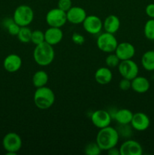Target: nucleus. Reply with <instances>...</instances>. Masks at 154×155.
Instances as JSON below:
<instances>
[{
	"label": "nucleus",
	"instance_id": "nucleus-2",
	"mask_svg": "<svg viewBox=\"0 0 154 155\" xmlns=\"http://www.w3.org/2000/svg\"><path fill=\"white\" fill-rule=\"evenodd\" d=\"M55 52L53 45L44 42L36 45L33 51V59L38 65L46 67L53 62Z\"/></svg>",
	"mask_w": 154,
	"mask_h": 155
},
{
	"label": "nucleus",
	"instance_id": "nucleus-24",
	"mask_svg": "<svg viewBox=\"0 0 154 155\" xmlns=\"http://www.w3.org/2000/svg\"><path fill=\"white\" fill-rule=\"evenodd\" d=\"M143 33L145 37L149 40H154V19L150 18L144 24Z\"/></svg>",
	"mask_w": 154,
	"mask_h": 155
},
{
	"label": "nucleus",
	"instance_id": "nucleus-28",
	"mask_svg": "<svg viewBox=\"0 0 154 155\" xmlns=\"http://www.w3.org/2000/svg\"><path fill=\"white\" fill-rule=\"evenodd\" d=\"M121 61L116 54L113 52L109 53L105 58V64L108 68H116L119 64Z\"/></svg>",
	"mask_w": 154,
	"mask_h": 155
},
{
	"label": "nucleus",
	"instance_id": "nucleus-3",
	"mask_svg": "<svg viewBox=\"0 0 154 155\" xmlns=\"http://www.w3.org/2000/svg\"><path fill=\"white\" fill-rule=\"evenodd\" d=\"M33 101L39 109L47 110L54 104L55 95L52 89L46 86L36 88L33 95Z\"/></svg>",
	"mask_w": 154,
	"mask_h": 155
},
{
	"label": "nucleus",
	"instance_id": "nucleus-17",
	"mask_svg": "<svg viewBox=\"0 0 154 155\" xmlns=\"http://www.w3.org/2000/svg\"><path fill=\"white\" fill-rule=\"evenodd\" d=\"M95 80L98 84L107 85L113 80V73L107 67H101L95 71Z\"/></svg>",
	"mask_w": 154,
	"mask_h": 155
},
{
	"label": "nucleus",
	"instance_id": "nucleus-10",
	"mask_svg": "<svg viewBox=\"0 0 154 155\" xmlns=\"http://www.w3.org/2000/svg\"><path fill=\"white\" fill-rule=\"evenodd\" d=\"M83 28L89 34H98L103 29V21L97 15H87L82 23Z\"/></svg>",
	"mask_w": 154,
	"mask_h": 155
},
{
	"label": "nucleus",
	"instance_id": "nucleus-29",
	"mask_svg": "<svg viewBox=\"0 0 154 155\" xmlns=\"http://www.w3.org/2000/svg\"><path fill=\"white\" fill-rule=\"evenodd\" d=\"M6 29H7L8 32V33L10 35H11V36H18V33L20 31V29H21V27L18 24H16L13 20V21L11 22L7 26Z\"/></svg>",
	"mask_w": 154,
	"mask_h": 155
},
{
	"label": "nucleus",
	"instance_id": "nucleus-34",
	"mask_svg": "<svg viewBox=\"0 0 154 155\" xmlns=\"http://www.w3.org/2000/svg\"><path fill=\"white\" fill-rule=\"evenodd\" d=\"M107 154L109 155H120V151H119V148H116V146L113 147L110 149L107 150Z\"/></svg>",
	"mask_w": 154,
	"mask_h": 155
},
{
	"label": "nucleus",
	"instance_id": "nucleus-21",
	"mask_svg": "<svg viewBox=\"0 0 154 155\" xmlns=\"http://www.w3.org/2000/svg\"><path fill=\"white\" fill-rule=\"evenodd\" d=\"M48 82V74L44 71H38L33 74L32 83L36 88L45 86Z\"/></svg>",
	"mask_w": 154,
	"mask_h": 155
},
{
	"label": "nucleus",
	"instance_id": "nucleus-23",
	"mask_svg": "<svg viewBox=\"0 0 154 155\" xmlns=\"http://www.w3.org/2000/svg\"><path fill=\"white\" fill-rule=\"evenodd\" d=\"M32 30L28 27H21L20 31L18 34L19 41L22 43H28L31 41Z\"/></svg>",
	"mask_w": 154,
	"mask_h": 155
},
{
	"label": "nucleus",
	"instance_id": "nucleus-11",
	"mask_svg": "<svg viewBox=\"0 0 154 155\" xmlns=\"http://www.w3.org/2000/svg\"><path fill=\"white\" fill-rule=\"evenodd\" d=\"M119 151L120 155H142L143 148L137 141L128 139L121 145Z\"/></svg>",
	"mask_w": 154,
	"mask_h": 155
},
{
	"label": "nucleus",
	"instance_id": "nucleus-6",
	"mask_svg": "<svg viewBox=\"0 0 154 155\" xmlns=\"http://www.w3.org/2000/svg\"><path fill=\"white\" fill-rule=\"evenodd\" d=\"M96 43L101 51L109 54L114 52L119 42L114 34L105 32L98 36Z\"/></svg>",
	"mask_w": 154,
	"mask_h": 155
},
{
	"label": "nucleus",
	"instance_id": "nucleus-26",
	"mask_svg": "<svg viewBox=\"0 0 154 155\" xmlns=\"http://www.w3.org/2000/svg\"><path fill=\"white\" fill-rule=\"evenodd\" d=\"M30 42L34 44L35 45H37L44 42H45V33L39 30L32 31L31 41Z\"/></svg>",
	"mask_w": 154,
	"mask_h": 155
},
{
	"label": "nucleus",
	"instance_id": "nucleus-7",
	"mask_svg": "<svg viewBox=\"0 0 154 155\" xmlns=\"http://www.w3.org/2000/svg\"><path fill=\"white\" fill-rule=\"evenodd\" d=\"M45 21L49 27L61 28L67 21L66 12L59 8H55L48 11L45 16Z\"/></svg>",
	"mask_w": 154,
	"mask_h": 155
},
{
	"label": "nucleus",
	"instance_id": "nucleus-18",
	"mask_svg": "<svg viewBox=\"0 0 154 155\" xmlns=\"http://www.w3.org/2000/svg\"><path fill=\"white\" fill-rule=\"evenodd\" d=\"M150 87L149 81L144 77L138 76L131 80V89L137 93H145Z\"/></svg>",
	"mask_w": 154,
	"mask_h": 155
},
{
	"label": "nucleus",
	"instance_id": "nucleus-19",
	"mask_svg": "<svg viewBox=\"0 0 154 155\" xmlns=\"http://www.w3.org/2000/svg\"><path fill=\"white\" fill-rule=\"evenodd\" d=\"M103 28L105 32L114 34L120 28V20L116 15H109L103 21Z\"/></svg>",
	"mask_w": 154,
	"mask_h": 155
},
{
	"label": "nucleus",
	"instance_id": "nucleus-31",
	"mask_svg": "<svg viewBox=\"0 0 154 155\" xmlns=\"http://www.w3.org/2000/svg\"><path fill=\"white\" fill-rule=\"evenodd\" d=\"M119 89L122 91H128L131 89V80L122 78L119 83Z\"/></svg>",
	"mask_w": 154,
	"mask_h": 155
},
{
	"label": "nucleus",
	"instance_id": "nucleus-27",
	"mask_svg": "<svg viewBox=\"0 0 154 155\" xmlns=\"http://www.w3.org/2000/svg\"><path fill=\"white\" fill-rule=\"evenodd\" d=\"M132 127L131 124H119L117 130L119 136L123 138H129L132 135Z\"/></svg>",
	"mask_w": 154,
	"mask_h": 155
},
{
	"label": "nucleus",
	"instance_id": "nucleus-12",
	"mask_svg": "<svg viewBox=\"0 0 154 155\" xmlns=\"http://www.w3.org/2000/svg\"><path fill=\"white\" fill-rule=\"evenodd\" d=\"M130 124L133 130L139 132L145 131L150 125V120L146 114L143 112H137L133 114L132 120Z\"/></svg>",
	"mask_w": 154,
	"mask_h": 155
},
{
	"label": "nucleus",
	"instance_id": "nucleus-30",
	"mask_svg": "<svg viewBox=\"0 0 154 155\" xmlns=\"http://www.w3.org/2000/svg\"><path fill=\"white\" fill-rule=\"evenodd\" d=\"M72 6V3L71 0H58L57 2V8L64 12H67Z\"/></svg>",
	"mask_w": 154,
	"mask_h": 155
},
{
	"label": "nucleus",
	"instance_id": "nucleus-32",
	"mask_svg": "<svg viewBox=\"0 0 154 155\" xmlns=\"http://www.w3.org/2000/svg\"><path fill=\"white\" fill-rule=\"evenodd\" d=\"M72 41L75 45H81L85 42V37L79 33H73L72 35Z\"/></svg>",
	"mask_w": 154,
	"mask_h": 155
},
{
	"label": "nucleus",
	"instance_id": "nucleus-1",
	"mask_svg": "<svg viewBox=\"0 0 154 155\" xmlns=\"http://www.w3.org/2000/svg\"><path fill=\"white\" fill-rule=\"evenodd\" d=\"M119 140V135L117 130L109 127L100 129L97 134L96 142L102 151H107L117 145Z\"/></svg>",
	"mask_w": 154,
	"mask_h": 155
},
{
	"label": "nucleus",
	"instance_id": "nucleus-8",
	"mask_svg": "<svg viewBox=\"0 0 154 155\" xmlns=\"http://www.w3.org/2000/svg\"><path fill=\"white\" fill-rule=\"evenodd\" d=\"M118 70L122 78L131 80L137 77L139 73L138 65L131 59L121 61L118 65Z\"/></svg>",
	"mask_w": 154,
	"mask_h": 155
},
{
	"label": "nucleus",
	"instance_id": "nucleus-25",
	"mask_svg": "<svg viewBox=\"0 0 154 155\" xmlns=\"http://www.w3.org/2000/svg\"><path fill=\"white\" fill-rule=\"evenodd\" d=\"M102 150L96 142H91L85 145L84 152L86 155H99Z\"/></svg>",
	"mask_w": 154,
	"mask_h": 155
},
{
	"label": "nucleus",
	"instance_id": "nucleus-9",
	"mask_svg": "<svg viewBox=\"0 0 154 155\" xmlns=\"http://www.w3.org/2000/svg\"><path fill=\"white\" fill-rule=\"evenodd\" d=\"M112 119L113 118L110 112L105 110H95L91 116L92 124L98 129H102L110 126Z\"/></svg>",
	"mask_w": 154,
	"mask_h": 155
},
{
	"label": "nucleus",
	"instance_id": "nucleus-16",
	"mask_svg": "<svg viewBox=\"0 0 154 155\" xmlns=\"http://www.w3.org/2000/svg\"><path fill=\"white\" fill-rule=\"evenodd\" d=\"M45 42L51 45L60 43L63 37V33L59 27H49L45 32Z\"/></svg>",
	"mask_w": 154,
	"mask_h": 155
},
{
	"label": "nucleus",
	"instance_id": "nucleus-33",
	"mask_svg": "<svg viewBox=\"0 0 154 155\" xmlns=\"http://www.w3.org/2000/svg\"><path fill=\"white\" fill-rule=\"evenodd\" d=\"M145 12L149 18L154 19V3H150V4L147 5L145 8Z\"/></svg>",
	"mask_w": 154,
	"mask_h": 155
},
{
	"label": "nucleus",
	"instance_id": "nucleus-22",
	"mask_svg": "<svg viewBox=\"0 0 154 155\" xmlns=\"http://www.w3.org/2000/svg\"><path fill=\"white\" fill-rule=\"evenodd\" d=\"M141 65L146 71H154V51L149 50L143 53L141 58Z\"/></svg>",
	"mask_w": 154,
	"mask_h": 155
},
{
	"label": "nucleus",
	"instance_id": "nucleus-14",
	"mask_svg": "<svg viewBox=\"0 0 154 155\" xmlns=\"http://www.w3.org/2000/svg\"><path fill=\"white\" fill-rule=\"evenodd\" d=\"M86 17H87V13L85 10L79 6H72L66 12L67 21L72 24H82Z\"/></svg>",
	"mask_w": 154,
	"mask_h": 155
},
{
	"label": "nucleus",
	"instance_id": "nucleus-13",
	"mask_svg": "<svg viewBox=\"0 0 154 155\" xmlns=\"http://www.w3.org/2000/svg\"><path fill=\"white\" fill-rule=\"evenodd\" d=\"M114 52L120 61L128 60L132 58L135 54V48L130 42H120L118 44Z\"/></svg>",
	"mask_w": 154,
	"mask_h": 155
},
{
	"label": "nucleus",
	"instance_id": "nucleus-4",
	"mask_svg": "<svg viewBox=\"0 0 154 155\" xmlns=\"http://www.w3.org/2000/svg\"><path fill=\"white\" fill-rule=\"evenodd\" d=\"M34 19V12L30 6L21 5L15 8L13 20L20 27H28Z\"/></svg>",
	"mask_w": 154,
	"mask_h": 155
},
{
	"label": "nucleus",
	"instance_id": "nucleus-15",
	"mask_svg": "<svg viewBox=\"0 0 154 155\" xmlns=\"http://www.w3.org/2000/svg\"><path fill=\"white\" fill-rule=\"evenodd\" d=\"M22 58L17 54H10L6 56L3 61V67L8 73H16L22 66Z\"/></svg>",
	"mask_w": 154,
	"mask_h": 155
},
{
	"label": "nucleus",
	"instance_id": "nucleus-20",
	"mask_svg": "<svg viewBox=\"0 0 154 155\" xmlns=\"http://www.w3.org/2000/svg\"><path fill=\"white\" fill-rule=\"evenodd\" d=\"M133 114H134L129 109L122 108L115 110L114 113L112 114V118L119 124H130L132 120Z\"/></svg>",
	"mask_w": 154,
	"mask_h": 155
},
{
	"label": "nucleus",
	"instance_id": "nucleus-5",
	"mask_svg": "<svg viewBox=\"0 0 154 155\" xmlns=\"http://www.w3.org/2000/svg\"><path fill=\"white\" fill-rule=\"evenodd\" d=\"M23 142L21 136L16 133L10 132L3 137L2 145L8 155L16 154L22 148Z\"/></svg>",
	"mask_w": 154,
	"mask_h": 155
}]
</instances>
